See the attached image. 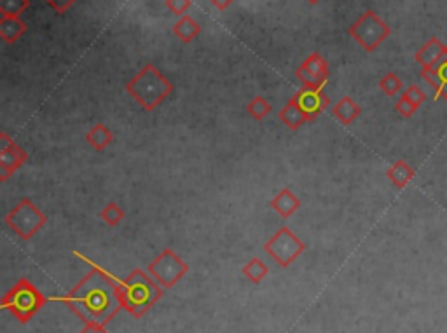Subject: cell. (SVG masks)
<instances>
[{
  "label": "cell",
  "mask_w": 447,
  "mask_h": 333,
  "mask_svg": "<svg viewBox=\"0 0 447 333\" xmlns=\"http://www.w3.org/2000/svg\"><path fill=\"white\" fill-rule=\"evenodd\" d=\"M70 305L88 323H107L122 305L119 288L100 271L93 269L70 293Z\"/></svg>",
  "instance_id": "obj_1"
},
{
  "label": "cell",
  "mask_w": 447,
  "mask_h": 333,
  "mask_svg": "<svg viewBox=\"0 0 447 333\" xmlns=\"http://www.w3.org/2000/svg\"><path fill=\"white\" fill-rule=\"evenodd\" d=\"M173 82L164 77L161 70L151 63L142 66L140 72L126 84V91L147 112L158 108L173 93Z\"/></svg>",
  "instance_id": "obj_2"
},
{
  "label": "cell",
  "mask_w": 447,
  "mask_h": 333,
  "mask_svg": "<svg viewBox=\"0 0 447 333\" xmlns=\"http://www.w3.org/2000/svg\"><path fill=\"white\" fill-rule=\"evenodd\" d=\"M121 302L131 314L142 316L159 297H161V289L154 285L151 278L140 269H135L122 288H119Z\"/></svg>",
  "instance_id": "obj_3"
},
{
  "label": "cell",
  "mask_w": 447,
  "mask_h": 333,
  "mask_svg": "<svg viewBox=\"0 0 447 333\" xmlns=\"http://www.w3.org/2000/svg\"><path fill=\"white\" fill-rule=\"evenodd\" d=\"M6 225L15 232L23 241L34 238L46 224H48V216L34 204L30 198H23L4 218Z\"/></svg>",
  "instance_id": "obj_4"
},
{
  "label": "cell",
  "mask_w": 447,
  "mask_h": 333,
  "mask_svg": "<svg viewBox=\"0 0 447 333\" xmlns=\"http://www.w3.org/2000/svg\"><path fill=\"white\" fill-rule=\"evenodd\" d=\"M348 33L359 42L360 48L365 49L367 53H372L388 39L392 28L374 11H365L348 28Z\"/></svg>",
  "instance_id": "obj_5"
},
{
  "label": "cell",
  "mask_w": 447,
  "mask_h": 333,
  "mask_svg": "<svg viewBox=\"0 0 447 333\" xmlns=\"http://www.w3.org/2000/svg\"><path fill=\"white\" fill-rule=\"evenodd\" d=\"M42 304H44L42 295L26 279H21L4 298V307L21 321H28L42 307Z\"/></svg>",
  "instance_id": "obj_6"
},
{
  "label": "cell",
  "mask_w": 447,
  "mask_h": 333,
  "mask_svg": "<svg viewBox=\"0 0 447 333\" xmlns=\"http://www.w3.org/2000/svg\"><path fill=\"white\" fill-rule=\"evenodd\" d=\"M264 249L280 267H289L294 260H297L303 255L306 245L287 225H281L274 232L273 238L264 245Z\"/></svg>",
  "instance_id": "obj_7"
},
{
  "label": "cell",
  "mask_w": 447,
  "mask_h": 333,
  "mask_svg": "<svg viewBox=\"0 0 447 333\" xmlns=\"http://www.w3.org/2000/svg\"><path fill=\"white\" fill-rule=\"evenodd\" d=\"M189 265L182 260L173 249L167 248L159 253V256L149 265V274L164 288L173 286L184 274H187Z\"/></svg>",
  "instance_id": "obj_8"
},
{
  "label": "cell",
  "mask_w": 447,
  "mask_h": 333,
  "mask_svg": "<svg viewBox=\"0 0 447 333\" xmlns=\"http://www.w3.org/2000/svg\"><path fill=\"white\" fill-rule=\"evenodd\" d=\"M296 75L306 88L322 89L330 77L329 63L320 53H311L296 70Z\"/></svg>",
  "instance_id": "obj_9"
},
{
  "label": "cell",
  "mask_w": 447,
  "mask_h": 333,
  "mask_svg": "<svg viewBox=\"0 0 447 333\" xmlns=\"http://www.w3.org/2000/svg\"><path fill=\"white\" fill-rule=\"evenodd\" d=\"M28 161V154L8 135L0 133V182H8L9 176L18 171Z\"/></svg>",
  "instance_id": "obj_10"
},
{
  "label": "cell",
  "mask_w": 447,
  "mask_h": 333,
  "mask_svg": "<svg viewBox=\"0 0 447 333\" xmlns=\"http://www.w3.org/2000/svg\"><path fill=\"white\" fill-rule=\"evenodd\" d=\"M292 99L296 102V105L303 110V114L310 119V122L314 121L322 112H325L330 105V98L322 89L306 88V86H303V88L292 96Z\"/></svg>",
  "instance_id": "obj_11"
},
{
  "label": "cell",
  "mask_w": 447,
  "mask_h": 333,
  "mask_svg": "<svg viewBox=\"0 0 447 333\" xmlns=\"http://www.w3.org/2000/svg\"><path fill=\"white\" fill-rule=\"evenodd\" d=\"M447 56V44H444L437 37H430L425 46L416 51L414 59L421 65L423 70H432L437 63L442 61Z\"/></svg>",
  "instance_id": "obj_12"
},
{
  "label": "cell",
  "mask_w": 447,
  "mask_h": 333,
  "mask_svg": "<svg viewBox=\"0 0 447 333\" xmlns=\"http://www.w3.org/2000/svg\"><path fill=\"white\" fill-rule=\"evenodd\" d=\"M421 77L430 84L435 93V99L447 102V56L437 63L432 70H421Z\"/></svg>",
  "instance_id": "obj_13"
},
{
  "label": "cell",
  "mask_w": 447,
  "mask_h": 333,
  "mask_svg": "<svg viewBox=\"0 0 447 333\" xmlns=\"http://www.w3.org/2000/svg\"><path fill=\"white\" fill-rule=\"evenodd\" d=\"M269 204L274 209V213H278L281 218H290L301 208V199L294 194V191L285 187L271 199Z\"/></svg>",
  "instance_id": "obj_14"
},
{
  "label": "cell",
  "mask_w": 447,
  "mask_h": 333,
  "mask_svg": "<svg viewBox=\"0 0 447 333\" xmlns=\"http://www.w3.org/2000/svg\"><path fill=\"white\" fill-rule=\"evenodd\" d=\"M330 114H332V117L337 119L343 126H350L360 117L362 108H360V105L353 98H350V96H343V98L334 105Z\"/></svg>",
  "instance_id": "obj_15"
},
{
  "label": "cell",
  "mask_w": 447,
  "mask_h": 333,
  "mask_svg": "<svg viewBox=\"0 0 447 333\" xmlns=\"http://www.w3.org/2000/svg\"><path fill=\"white\" fill-rule=\"evenodd\" d=\"M278 119H280V121L283 122L287 128L292 129V131H296V129H299L301 126H304L306 122H310V119L303 114V110L296 105V102H294L292 98L285 103L283 108L278 112Z\"/></svg>",
  "instance_id": "obj_16"
},
{
  "label": "cell",
  "mask_w": 447,
  "mask_h": 333,
  "mask_svg": "<svg viewBox=\"0 0 447 333\" xmlns=\"http://www.w3.org/2000/svg\"><path fill=\"white\" fill-rule=\"evenodd\" d=\"M26 25L19 18H12V16H0V37L2 41L12 44L25 33Z\"/></svg>",
  "instance_id": "obj_17"
},
{
  "label": "cell",
  "mask_w": 447,
  "mask_h": 333,
  "mask_svg": "<svg viewBox=\"0 0 447 333\" xmlns=\"http://www.w3.org/2000/svg\"><path fill=\"white\" fill-rule=\"evenodd\" d=\"M414 175H416V171L412 169V166L407 164V162L402 161V159L386 169V176H388V180L395 185L397 189L406 187L407 183L412 182Z\"/></svg>",
  "instance_id": "obj_18"
},
{
  "label": "cell",
  "mask_w": 447,
  "mask_h": 333,
  "mask_svg": "<svg viewBox=\"0 0 447 333\" xmlns=\"http://www.w3.org/2000/svg\"><path fill=\"white\" fill-rule=\"evenodd\" d=\"M173 33L184 44H191L201 33V25L198 21H194L189 15H185L173 25Z\"/></svg>",
  "instance_id": "obj_19"
},
{
  "label": "cell",
  "mask_w": 447,
  "mask_h": 333,
  "mask_svg": "<svg viewBox=\"0 0 447 333\" xmlns=\"http://www.w3.org/2000/svg\"><path fill=\"white\" fill-rule=\"evenodd\" d=\"M86 142H88L95 151L102 152L114 142V133L105 124H95L86 133Z\"/></svg>",
  "instance_id": "obj_20"
},
{
  "label": "cell",
  "mask_w": 447,
  "mask_h": 333,
  "mask_svg": "<svg viewBox=\"0 0 447 333\" xmlns=\"http://www.w3.org/2000/svg\"><path fill=\"white\" fill-rule=\"evenodd\" d=\"M271 110H273V106H271V103L267 102L266 98H263V96H255V98L247 105L248 115H250L251 119H255V121H263V119H266L267 115L271 114Z\"/></svg>",
  "instance_id": "obj_21"
},
{
  "label": "cell",
  "mask_w": 447,
  "mask_h": 333,
  "mask_svg": "<svg viewBox=\"0 0 447 333\" xmlns=\"http://www.w3.org/2000/svg\"><path fill=\"white\" fill-rule=\"evenodd\" d=\"M267 272H269L267 265L264 264L260 258H257V256L251 258V260L243 267V274L247 276L251 283H260L264 278H266Z\"/></svg>",
  "instance_id": "obj_22"
},
{
  "label": "cell",
  "mask_w": 447,
  "mask_h": 333,
  "mask_svg": "<svg viewBox=\"0 0 447 333\" xmlns=\"http://www.w3.org/2000/svg\"><path fill=\"white\" fill-rule=\"evenodd\" d=\"M379 88H381V91L385 93L386 96L393 98V96H397L399 93H402L403 82L395 72H388L385 75V77H383L379 81Z\"/></svg>",
  "instance_id": "obj_23"
},
{
  "label": "cell",
  "mask_w": 447,
  "mask_h": 333,
  "mask_svg": "<svg viewBox=\"0 0 447 333\" xmlns=\"http://www.w3.org/2000/svg\"><path fill=\"white\" fill-rule=\"evenodd\" d=\"M124 216L126 215L124 211H122V208L119 204H115V202H108V204L100 211V218L104 220L108 227H117L122 220H124Z\"/></svg>",
  "instance_id": "obj_24"
},
{
  "label": "cell",
  "mask_w": 447,
  "mask_h": 333,
  "mask_svg": "<svg viewBox=\"0 0 447 333\" xmlns=\"http://www.w3.org/2000/svg\"><path fill=\"white\" fill-rule=\"evenodd\" d=\"M30 8V0H0V15L19 18Z\"/></svg>",
  "instance_id": "obj_25"
},
{
  "label": "cell",
  "mask_w": 447,
  "mask_h": 333,
  "mask_svg": "<svg viewBox=\"0 0 447 333\" xmlns=\"http://www.w3.org/2000/svg\"><path fill=\"white\" fill-rule=\"evenodd\" d=\"M395 110H397V114H399L400 117L409 119V117H412L414 114H416V110H418V106L414 105V103L410 102V99H407L406 96L402 95L399 98V102H397Z\"/></svg>",
  "instance_id": "obj_26"
},
{
  "label": "cell",
  "mask_w": 447,
  "mask_h": 333,
  "mask_svg": "<svg viewBox=\"0 0 447 333\" xmlns=\"http://www.w3.org/2000/svg\"><path fill=\"white\" fill-rule=\"evenodd\" d=\"M402 95L406 96L407 99H410V102H412L414 105L418 106V108L423 105V102H425V99H426L425 93H423L421 88H419V86H416V84L409 86V88H407L406 91L402 93Z\"/></svg>",
  "instance_id": "obj_27"
},
{
  "label": "cell",
  "mask_w": 447,
  "mask_h": 333,
  "mask_svg": "<svg viewBox=\"0 0 447 333\" xmlns=\"http://www.w3.org/2000/svg\"><path fill=\"white\" fill-rule=\"evenodd\" d=\"M164 4H167V8L170 9L173 15L185 16V12H187L189 8L193 6V2H191V0H167Z\"/></svg>",
  "instance_id": "obj_28"
},
{
  "label": "cell",
  "mask_w": 447,
  "mask_h": 333,
  "mask_svg": "<svg viewBox=\"0 0 447 333\" xmlns=\"http://www.w3.org/2000/svg\"><path fill=\"white\" fill-rule=\"evenodd\" d=\"M75 2H77V0H46V4H48L51 9H55L58 15L67 12L68 9L75 4Z\"/></svg>",
  "instance_id": "obj_29"
},
{
  "label": "cell",
  "mask_w": 447,
  "mask_h": 333,
  "mask_svg": "<svg viewBox=\"0 0 447 333\" xmlns=\"http://www.w3.org/2000/svg\"><path fill=\"white\" fill-rule=\"evenodd\" d=\"M81 333H107V332H105L104 326L98 325V323H88V326H86Z\"/></svg>",
  "instance_id": "obj_30"
},
{
  "label": "cell",
  "mask_w": 447,
  "mask_h": 333,
  "mask_svg": "<svg viewBox=\"0 0 447 333\" xmlns=\"http://www.w3.org/2000/svg\"><path fill=\"white\" fill-rule=\"evenodd\" d=\"M210 2L218 9V11H226L227 8H231V6H233L234 0H210Z\"/></svg>",
  "instance_id": "obj_31"
},
{
  "label": "cell",
  "mask_w": 447,
  "mask_h": 333,
  "mask_svg": "<svg viewBox=\"0 0 447 333\" xmlns=\"http://www.w3.org/2000/svg\"><path fill=\"white\" fill-rule=\"evenodd\" d=\"M307 4H318V2H320V0H306Z\"/></svg>",
  "instance_id": "obj_32"
}]
</instances>
